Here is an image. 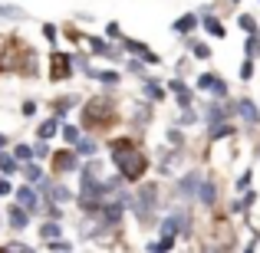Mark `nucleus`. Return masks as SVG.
I'll list each match as a JSON object with an SVG mask.
<instances>
[{
  "label": "nucleus",
  "instance_id": "603ef678",
  "mask_svg": "<svg viewBox=\"0 0 260 253\" xmlns=\"http://www.w3.org/2000/svg\"><path fill=\"white\" fill-rule=\"evenodd\" d=\"M228 4H231V7H241V0H228Z\"/></svg>",
  "mask_w": 260,
  "mask_h": 253
},
{
  "label": "nucleus",
  "instance_id": "864d4df0",
  "mask_svg": "<svg viewBox=\"0 0 260 253\" xmlns=\"http://www.w3.org/2000/svg\"><path fill=\"white\" fill-rule=\"evenodd\" d=\"M257 158H260V141H257Z\"/></svg>",
  "mask_w": 260,
  "mask_h": 253
},
{
  "label": "nucleus",
  "instance_id": "4be33fe9",
  "mask_svg": "<svg viewBox=\"0 0 260 253\" xmlns=\"http://www.w3.org/2000/svg\"><path fill=\"white\" fill-rule=\"evenodd\" d=\"M79 102H83V95L66 92V95H59V99L53 102L50 112H53V115H59V119H70V112H73V109H79Z\"/></svg>",
  "mask_w": 260,
  "mask_h": 253
},
{
  "label": "nucleus",
  "instance_id": "ea45409f",
  "mask_svg": "<svg viewBox=\"0 0 260 253\" xmlns=\"http://www.w3.org/2000/svg\"><path fill=\"white\" fill-rule=\"evenodd\" d=\"M247 210H250V204L244 201V194H237L234 201L228 204V217H241V214H247Z\"/></svg>",
  "mask_w": 260,
  "mask_h": 253
},
{
  "label": "nucleus",
  "instance_id": "72a5a7b5",
  "mask_svg": "<svg viewBox=\"0 0 260 253\" xmlns=\"http://www.w3.org/2000/svg\"><path fill=\"white\" fill-rule=\"evenodd\" d=\"M244 56H250V59H260V30L247 33V40H244Z\"/></svg>",
  "mask_w": 260,
  "mask_h": 253
},
{
  "label": "nucleus",
  "instance_id": "3c124183",
  "mask_svg": "<svg viewBox=\"0 0 260 253\" xmlns=\"http://www.w3.org/2000/svg\"><path fill=\"white\" fill-rule=\"evenodd\" d=\"M7 148H10V138H7V135L0 132V152H7Z\"/></svg>",
  "mask_w": 260,
  "mask_h": 253
},
{
  "label": "nucleus",
  "instance_id": "bb28decb",
  "mask_svg": "<svg viewBox=\"0 0 260 253\" xmlns=\"http://www.w3.org/2000/svg\"><path fill=\"white\" fill-rule=\"evenodd\" d=\"M70 63H73V73H79V76H89L92 73V53H83V50H73L70 53Z\"/></svg>",
  "mask_w": 260,
  "mask_h": 253
},
{
  "label": "nucleus",
  "instance_id": "473e14b6",
  "mask_svg": "<svg viewBox=\"0 0 260 253\" xmlns=\"http://www.w3.org/2000/svg\"><path fill=\"white\" fill-rule=\"evenodd\" d=\"M175 247H178V240H172V237H161V234L155 237V240L145 243L148 253H168V250H175Z\"/></svg>",
  "mask_w": 260,
  "mask_h": 253
},
{
  "label": "nucleus",
  "instance_id": "1a4fd4ad",
  "mask_svg": "<svg viewBox=\"0 0 260 253\" xmlns=\"http://www.w3.org/2000/svg\"><path fill=\"white\" fill-rule=\"evenodd\" d=\"M198 20H201L198 30H204V37H211V40H224V37H228V26L221 23V17L214 13V7H211V4H204L201 10H198Z\"/></svg>",
  "mask_w": 260,
  "mask_h": 253
},
{
  "label": "nucleus",
  "instance_id": "c756f323",
  "mask_svg": "<svg viewBox=\"0 0 260 253\" xmlns=\"http://www.w3.org/2000/svg\"><path fill=\"white\" fill-rule=\"evenodd\" d=\"M122 63H125V73H128V76H135L139 83L145 76H152V73H148V63H145V59H139V56H125Z\"/></svg>",
  "mask_w": 260,
  "mask_h": 253
},
{
  "label": "nucleus",
  "instance_id": "c85d7f7f",
  "mask_svg": "<svg viewBox=\"0 0 260 253\" xmlns=\"http://www.w3.org/2000/svg\"><path fill=\"white\" fill-rule=\"evenodd\" d=\"M79 135H83V125H79V122H70V119L59 122V138H63V145H76Z\"/></svg>",
  "mask_w": 260,
  "mask_h": 253
},
{
  "label": "nucleus",
  "instance_id": "393cba45",
  "mask_svg": "<svg viewBox=\"0 0 260 253\" xmlns=\"http://www.w3.org/2000/svg\"><path fill=\"white\" fill-rule=\"evenodd\" d=\"M86 79H95L99 86H106V89H115V86L122 83V73H119V69H112V66H109V69H95V66H92V73H89Z\"/></svg>",
  "mask_w": 260,
  "mask_h": 253
},
{
  "label": "nucleus",
  "instance_id": "4c0bfd02",
  "mask_svg": "<svg viewBox=\"0 0 260 253\" xmlns=\"http://www.w3.org/2000/svg\"><path fill=\"white\" fill-rule=\"evenodd\" d=\"M10 155L23 165V161H30L33 158V145H26V141H17V145H10Z\"/></svg>",
  "mask_w": 260,
  "mask_h": 253
},
{
  "label": "nucleus",
  "instance_id": "9b49d317",
  "mask_svg": "<svg viewBox=\"0 0 260 253\" xmlns=\"http://www.w3.org/2000/svg\"><path fill=\"white\" fill-rule=\"evenodd\" d=\"M119 46L125 50V56H139V59H145L148 66H158L161 63L158 53L148 50V43H142V40H135V37H125V33H122V37H119Z\"/></svg>",
  "mask_w": 260,
  "mask_h": 253
},
{
  "label": "nucleus",
  "instance_id": "aec40b11",
  "mask_svg": "<svg viewBox=\"0 0 260 253\" xmlns=\"http://www.w3.org/2000/svg\"><path fill=\"white\" fill-rule=\"evenodd\" d=\"M181 40H184V50H188L191 59H204V63H208V59L214 56V50L208 46V40H198L194 33H188V37H181Z\"/></svg>",
  "mask_w": 260,
  "mask_h": 253
},
{
  "label": "nucleus",
  "instance_id": "e433bc0d",
  "mask_svg": "<svg viewBox=\"0 0 260 253\" xmlns=\"http://www.w3.org/2000/svg\"><path fill=\"white\" fill-rule=\"evenodd\" d=\"M17 171H20V161L10 152H0V174H17Z\"/></svg>",
  "mask_w": 260,
  "mask_h": 253
},
{
  "label": "nucleus",
  "instance_id": "5701e85b",
  "mask_svg": "<svg viewBox=\"0 0 260 253\" xmlns=\"http://www.w3.org/2000/svg\"><path fill=\"white\" fill-rule=\"evenodd\" d=\"M198 23H201V20H198V10L181 13V17H178L175 23H172V33H175V37H188V33H194V30H198Z\"/></svg>",
  "mask_w": 260,
  "mask_h": 253
},
{
  "label": "nucleus",
  "instance_id": "09e8293b",
  "mask_svg": "<svg viewBox=\"0 0 260 253\" xmlns=\"http://www.w3.org/2000/svg\"><path fill=\"white\" fill-rule=\"evenodd\" d=\"M106 37H109V40H119V37H122V26L115 23V20H112V23L106 26Z\"/></svg>",
  "mask_w": 260,
  "mask_h": 253
},
{
  "label": "nucleus",
  "instance_id": "a878e982",
  "mask_svg": "<svg viewBox=\"0 0 260 253\" xmlns=\"http://www.w3.org/2000/svg\"><path fill=\"white\" fill-rule=\"evenodd\" d=\"M59 122H63V119H59V115H46V119H40V125H37V138H56V135H59Z\"/></svg>",
  "mask_w": 260,
  "mask_h": 253
},
{
  "label": "nucleus",
  "instance_id": "a18cd8bd",
  "mask_svg": "<svg viewBox=\"0 0 260 253\" xmlns=\"http://www.w3.org/2000/svg\"><path fill=\"white\" fill-rule=\"evenodd\" d=\"M43 40H46L50 46H56V43H59V26H56V23H43Z\"/></svg>",
  "mask_w": 260,
  "mask_h": 253
},
{
  "label": "nucleus",
  "instance_id": "a211bd4d",
  "mask_svg": "<svg viewBox=\"0 0 260 253\" xmlns=\"http://www.w3.org/2000/svg\"><path fill=\"white\" fill-rule=\"evenodd\" d=\"M168 95L175 99V105H178V109L194 105V86H188V83H184V76H175L172 83H168Z\"/></svg>",
  "mask_w": 260,
  "mask_h": 253
},
{
  "label": "nucleus",
  "instance_id": "8fccbe9b",
  "mask_svg": "<svg viewBox=\"0 0 260 253\" xmlns=\"http://www.w3.org/2000/svg\"><path fill=\"white\" fill-rule=\"evenodd\" d=\"M191 69V59H181V63H175V76H188Z\"/></svg>",
  "mask_w": 260,
  "mask_h": 253
},
{
  "label": "nucleus",
  "instance_id": "c03bdc74",
  "mask_svg": "<svg viewBox=\"0 0 260 253\" xmlns=\"http://www.w3.org/2000/svg\"><path fill=\"white\" fill-rule=\"evenodd\" d=\"M43 247H46V250H56V253H70V250H73V240H66V237H56V240H46Z\"/></svg>",
  "mask_w": 260,
  "mask_h": 253
},
{
  "label": "nucleus",
  "instance_id": "6ab92c4d",
  "mask_svg": "<svg viewBox=\"0 0 260 253\" xmlns=\"http://www.w3.org/2000/svg\"><path fill=\"white\" fill-rule=\"evenodd\" d=\"M142 99H148L152 105H158V102L168 99V86L161 83V79H155V76H145L142 79Z\"/></svg>",
  "mask_w": 260,
  "mask_h": 253
},
{
  "label": "nucleus",
  "instance_id": "a19ab883",
  "mask_svg": "<svg viewBox=\"0 0 260 253\" xmlns=\"http://www.w3.org/2000/svg\"><path fill=\"white\" fill-rule=\"evenodd\" d=\"M237 26H241L244 33H254V30H260V23H257V17H254V13H241V17H237Z\"/></svg>",
  "mask_w": 260,
  "mask_h": 253
},
{
  "label": "nucleus",
  "instance_id": "c9c22d12",
  "mask_svg": "<svg viewBox=\"0 0 260 253\" xmlns=\"http://www.w3.org/2000/svg\"><path fill=\"white\" fill-rule=\"evenodd\" d=\"M0 20L17 23V20H26V10H23V7H13V4H0Z\"/></svg>",
  "mask_w": 260,
  "mask_h": 253
},
{
  "label": "nucleus",
  "instance_id": "2f4dec72",
  "mask_svg": "<svg viewBox=\"0 0 260 253\" xmlns=\"http://www.w3.org/2000/svg\"><path fill=\"white\" fill-rule=\"evenodd\" d=\"M175 122H178L181 128H191V125H198V122H201V112H198L194 105H184V109H178Z\"/></svg>",
  "mask_w": 260,
  "mask_h": 253
},
{
  "label": "nucleus",
  "instance_id": "49530a36",
  "mask_svg": "<svg viewBox=\"0 0 260 253\" xmlns=\"http://www.w3.org/2000/svg\"><path fill=\"white\" fill-rule=\"evenodd\" d=\"M0 197H13V181H10V174H0Z\"/></svg>",
  "mask_w": 260,
  "mask_h": 253
},
{
  "label": "nucleus",
  "instance_id": "ddd939ff",
  "mask_svg": "<svg viewBox=\"0 0 260 253\" xmlns=\"http://www.w3.org/2000/svg\"><path fill=\"white\" fill-rule=\"evenodd\" d=\"M46 79H50V83H66V79H73L70 53H59V50L50 53V73H46Z\"/></svg>",
  "mask_w": 260,
  "mask_h": 253
},
{
  "label": "nucleus",
  "instance_id": "5fc2aeb1",
  "mask_svg": "<svg viewBox=\"0 0 260 253\" xmlns=\"http://www.w3.org/2000/svg\"><path fill=\"white\" fill-rule=\"evenodd\" d=\"M0 224H4V217H0Z\"/></svg>",
  "mask_w": 260,
  "mask_h": 253
},
{
  "label": "nucleus",
  "instance_id": "423d86ee",
  "mask_svg": "<svg viewBox=\"0 0 260 253\" xmlns=\"http://www.w3.org/2000/svg\"><path fill=\"white\" fill-rule=\"evenodd\" d=\"M201 177H204L201 168H184V171H178V174H175V184H172L175 201L194 204V194H198V184H201Z\"/></svg>",
  "mask_w": 260,
  "mask_h": 253
},
{
  "label": "nucleus",
  "instance_id": "4468645a",
  "mask_svg": "<svg viewBox=\"0 0 260 253\" xmlns=\"http://www.w3.org/2000/svg\"><path fill=\"white\" fill-rule=\"evenodd\" d=\"M4 221H7V230H13V234H23V230H30V224H33V214H30V210H23L17 201H13V204H7V210H4Z\"/></svg>",
  "mask_w": 260,
  "mask_h": 253
},
{
  "label": "nucleus",
  "instance_id": "58836bf2",
  "mask_svg": "<svg viewBox=\"0 0 260 253\" xmlns=\"http://www.w3.org/2000/svg\"><path fill=\"white\" fill-rule=\"evenodd\" d=\"M0 250H7V253H33L37 247L26 243V240H7V243H0Z\"/></svg>",
  "mask_w": 260,
  "mask_h": 253
},
{
  "label": "nucleus",
  "instance_id": "de8ad7c7",
  "mask_svg": "<svg viewBox=\"0 0 260 253\" xmlns=\"http://www.w3.org/2000/svg\"><path fill=\"white\" fill-rule=\"evenodd\" d=\"M20 115H26V119H33V115H37V102H33V99H26L23 105H20Z\"/></svg>",
  "mask_w": 260,
  "mask_h": 253
},
{
  "label": "nucleus",
  "instance_id": "f03ea898",
  "mask_svg": "<svg viewBox=\"0 0 260 253\" xmlns=\"http://www.w3.org/2000/svg\"><path fill=\"white\" fill-rule=\"evenodd\" d=\"M165 210V201H161V184L158 181H135L132 188V201H128V214L135 217L139 227H155Z\"/></svg>",
  "mask_w": 260,
  "mask_h": 253
},
{
  "label": "nucleus",
  "instance_id": "b1692460",
  "mask_svg": "<svg viewBox=\"0 0 260 253\" xmlns=\"http://www.w3.org/2000/svg\"><path fill=\"white\" fill-rule=\"evenodd\" d=\"M40 240H56V237H63V221H53V217H40V227H37Z\"/></svg>",
  "mask_w": 260,
  "mask_h": 253
},
{
  "label": "nucleus",
  "instance_id": "6e6552de",
  "mask_svg": "<svg viewBox=\"0 0 260 253\" xmlns=\"http://www.w3.org/2000/svg\"><path fill=\"white\" fill-rule=\"evenodd\" d=\"M184 152H188V148H172V145H165V148L158 152V158L152 161L155 171H158L161 177H175L178 171L184 168Z\"/></svg>",
  "mask_w": 260,
  "mask_h": 253
},
{
  "label": "nucleus",
  "instance_id": "dca6fc26",
  "mask_svg": "<svg viewBox=\"0 0 260 253\" xmlns=\"http://www.w3.org/2000/svg\"><path fill=\"white\" fill-rule=\"evenodd\" d=\"M152 119H155V105L148 99H139L132 105V115H128V125H132V132H145L148 125H152Z\"/></svg>",
  "mask_w": 260,
  "mask_h": 253
},
{
  "label": "nucleus",
  "instance_id": "7ed1b4c3",
  "mask_svg": "<svg viewBox=\"0 0 260 253\" xmlns=\"http://www.w3.org/2000/svg\"><path fill=\"white\" fill-rule=\"evenodd\" d=\"M119 122V102H115L112 92H99V95H89V99L79 102V125L83 132H106Z\"/></svg>",
  "mask_w": 260,
  "mask_h": 253
},
{
  "label": "nucleus",
  "instance_id": "f257e3e1",
  "mask_svg": "<svg viewBox=\"0 0 260 253\" xmlns=\"http://www.w3.org/2000/svg\"><path fill=\"white\" fill-rule=\"evenodd\" d=\"M109 161H112V168L119 171V174L125 177L128 184L142 181V177L148 174V168H152V158H148V152L132 138V135L109 141Z\"/></svg>",
  "mask_w": 260,
  "mask_h": 253
},
{
  "label": "nucleus",
  "instance_id": "412c9836",
  "mask_svg": "<svg viewBox=\"0 0 260 253\" xmlns=\"http://www.w3.org/2000/svg\"><path fill=\"white\" fill-rule=\"evenodd\" d=\"M73 152H76L79 158H92V155H99V135H95V132H83L79 141L73 145Z\"/></svg>",
  "mask_w": 260,
  "mask_h": 253
},
{
  "label": "nucleus",
  "instance_id": "cd10ccee",
  "mask_svg": "<svg viewBox=\"0 0 260 253\" xmlns=\"http://www.w3.org/2000/svg\"><path fill=\"white\" fill-rule=\"evenodd\" d=\"M20 177H23V181H30V184H37L40 177L46 174V168H43V161H37V158H30V161H23V165H20V171H17Z\"/></svg>",
  "mask_w": 260,
  "mask_h": 253
},
{
  "label": "nucleus",
  "instance_id": "79ce46f5",
  "mask_svg": "<svg viewBox=\"0 0 260 253\" xmlns=\"http://www.w3.org/2000/svg\"><path fill=\"white\" fill-rule=\"evenodd\" d=\"M254 73H257V59L244 56V63H241V83H250V79H254Z\"/></svg>",
  "mask_w": 260,
  "mask_h": 253
},
{
  "label": "nucleus",
  "instance_id": "f704fd0d",
  "mask_svg": "<svg viewBox=\"0 0 260 253\" xmlns=\"http://www.w3.org/2000/svg\"><path fill=\"white\" fill-rule=\"evenodd\" d=\"M50 155H53L50 138H37V141H33V158H37V161H43V165H46V161H50Z\"/></svg>",
  "mask_w": 260,
  "mask_h": 253
},
{
  "label": "nucleus",
  "instance_id": "f3484780",
  "mask_svg": "<svg viewBox=\"0 0 260 253\" xmlns=\"http://www.w3.org/2000/svg\"><path fill=\"white\" fill-rule=\"evenodd\" d=\"M224 138H237V125L234 119H224V122H214V125H204V141L208 145H217Z\"/></svg>",
  "mask_w": 260,
  "mask_h": 253
},
{
  "label": "nucleus",
  "instance_id": "f8f14e48",
  "mask_svg": "<svg viewBox=\"0 0 260 253\" xmlns=\"http://www.w3.org/2000/svg\"><path fill=\"white\" fill-rule=\"evenodd\" d=\"M234 119H241V125H247V128H257L260 125V105H257V99H250V95L234 99Z\"/></svg>",
  "mask_w": 260,
  "mask_h": 253
},
{
  "label": "nucleus",
  "instance_id": "0eeeda50",
  "mask_svg": "<svg viewBox=\"0 0 260 253\" xmlns=\"http://www.w3.org/2000/svg\"><path fill=\"white\" fill-rule=\"evenodd\" d=\"M194 204H198L201 210H208V214H214L217 204H221V184H217V177H214V174H208V171H204L201 184H198Z\"/></svg>",
  "mask_w": 260,
  "mask_h": 253
},
{
  "label": "nucleus",
  "instance_id": "7c9ffc66",
  "mask_svg": "<svg viewBox=\"0 0 260 253\" xmlns=\"http://www.w3.org/2000/svg\"><path fill=\"white\" fill-rule=\"evenodd\" d=\"M165 145H172V148H188V138H184V128L178 125V122L165 128Z\"/></svg>",
  "mask_w": 260,
  "mask_h": 253
},
{
  "label": "nucleus",
  "instance_id": "20e7f679",
  "mask_svg": "<svg viewBox=\"0 0 260 253\" xmlns=\"http://www.w3.org/2000/svg\"><path fill=\"white\" fill-rule=\"evenodd\" d=\"M158 234L161 237H172V240H181V237H191L194 234V214H191L188 201H175V204H165V210H161L158 217Z\"/></svg>",
  "mask_w": 260,
  "mask_h": 253
},
{
  "label": "nucleus",
  "instance_id": "9d476101",
  "mask_svg": "<svg viewBox=\"0 0 260 253\" xmlns=\"http://www.w3.org/2000/svg\"><path fill=\"white\" fill-rule=\"evenodd\" d=\"M13 201H17L23 210H30L33 217H40V207H43V201H40V191H37V184H30V181L17 184V188H13Z\"/></svg>",
  "mask_w": 260,
  "mask_h": 253
},
{
  "label": "nucleus",
  "instance_id": "39448f33",
  "mask_svg": "<svg viewBox=\"0 0 260 253\" xmlns=\"http://www.w3.org/2000/svg\"><path fill=\"white\" fill-rule=\"evenodd\" d=\"M79 165H83V158L73 152V145H66V148H53L50 161H46V171L53 177H73L79 171Z\"/></svg>",
  "mask_w": 260,
  "mask_h": 253
},
{
  "label": "nucleus",
  "instance_id": "2eb2a0df",
  "mask_svg": "<svg viewBox=\"0 0 260 253\" xmlns=\"http://www.w3.org/2000/svg\"><path fill=\"white\" fill-rule=\"evenodd\" d=\"M194 89H201L204 95H217V99H228V95H231L228 83H224L217 73H201V76L194 79Z\"/></svg>",
  "mask_w": 260,
  "mask_h": 253
},
{
  "label": "nucleus",
  "instance_id": "37998d69",
  "mask_svg": "<svg viewBox=\"0 0 260 253\" xmlns=\"http://www.w3.org/2000/svg\"><path fill=\"white\" fill-rule=\"evenodd\" d=\"M234 188H237V194H241V191H247V188H254V171H241V174H237V181H234Z\"/></svg>",
  "mask_w": 260,
  "mask_h": 253
}]
</instances>
